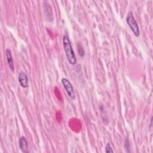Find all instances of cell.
Segmentation results:
<instances>
[{
  "label": "cell",
  "instance_id": "cell-1",
  "mask_svg": "<svg viewBox=\"0 0 153 153\" xmlns=\"http://www.w3.org/2000/svg\"><path fill=\"white\" fill-rule=\"evenodd\" d=\"M63 46L65 52L66 56L69 61V63L71 65H75L76 63V59L73 50L71 41L69 36L65 35L63 37Z\"/></svg>",
  "mask_w": 153,
  "mask_h": 153
},
{
  "label": "cell",
  "instance_id": "cell-2",
  "mask_svg": "<svg viewBox=\"0 0 153 153\" xmlns=\"http://www.w3.org/2000/svg\"><path fill=\"white\" fill-rule=\"evenodd\" d=\"M126 21H127L128 25L130 26L133 34L136 37H138L140 35L139 26L137 25V23L136 20L134 19L131 12L128 13V14L127 16V18H126Z\"/></svg>",
  "mask_w": 153,
  "mask_h": 153
},
{
  "label": "cell",
  "instance_id": "cell-3",
  "mask_svg": "<svg viewBox=\"0 0 153 153\" xmlns=\"http://www.w3.org/2000/svg\"><path fill=\"white\" fill-rule=\"evenodd\" d=\"M61 82L68 96L73 99H75V93H74V88L72 87V85L70 82V81L68 79L63 78L61 80Z\"/></svg>",
  "mask_w": 153,
  "mask_h": 153
},
{
  "label": "cell",
  "instance_id": "cell-4",
  "mask_svg": "<svg viewBox=\"0 0 153 153\" xmlns=\"http://www.w3.org/2000/svg\"><path fill=\"white\" fill-rule=\"evenodd\" d=\"M18 81L23 88H27L29 86V79L27 75L24 72L21 71L18 75Z\"/></svg>",
  "mask_w": 153,
  "mask_h": 153
},
{
  "label": "cell",
  "instance_id": "cell-5",
  "mask_svg": "<svg viewBox=\"0 0 153 153\" xmlns=\"http://www.w3.org/2000/svg\"><path fill=\"white\" fill-rule=\"evenodd\" d=\"M19 148L23 151V152H29V144L26 139V138L23 136L20 137L19 140Z\"/></svg>",
  "mask_w": 153,
  "mask_h": 153
},
{
  "label": "cell",
  "instance_id": "cell-6",
  "mask_svg": "<svg viewBox=\"0 0 153 153\" xmlns=\"http://www.w3.org/2000/svg\"><path fill=\"white\" fill-rule=\"evenodd\" d=\"M5 55H6L7 60V63H8L9 68L10 69V70L11 71H14V62H13V57H12L11 51L9 49H7L6 50V51H5Z\"/></svg>",
  "mask_w": 153,
  "mask_h": 153
},
{
  "label": "cell",
  "instance_id": "cell-7",
  "mask_svg": "<svg viewBox=\"0 0 153 153\" xmlns=\"http://www.w3.org/2000/svg\"><path fill=\"white\" fill-rule=\"evenodd\" d=\"M77 48H78V51L79 54L80 55L81 57H83L84 56V51L81 46V45L79 43H78L77 44Z\"/></svg>",
  "mask_w": 153,
  "mask_h": 153
},
{
  "label": "cell",
  "instance_id": "cell-8",
  "mask_svg": "<svg viewBox=\"0 0 153 153\" xmlns=\"http://www.w3.org/2000/svg\"><path fill=\"white\" fill-rule=\"evenodd\" d=\"M105 152H107V153L113 152H114V151H113L112 149L111 148V146L109 143H108L107 145H106V148H105Z\"/></svg>",
  "mask_w": 153,
  "mask_h": 153
}]
</instances>
